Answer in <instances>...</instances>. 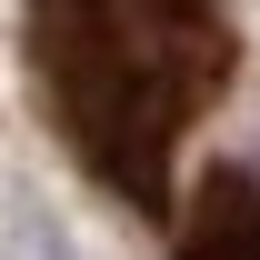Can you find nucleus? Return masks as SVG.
<instances>
[{"instance_id":"1","label":"nucleus","mask_w":260,"mask_h":260,"mask_svg":"<svg viewBox=\"0 0 260 260\" xmlns=\"http://www.w3.org/2000/svg\"><path fill=\"white\" fill-rule=\"evenodd\" d=\"M30 80L80 170L160 220L170 150L230 80L220 0H30Z\"/></svg>"},{"instance_id":"2","label":"nucleus","mask_w":260,"mask_h":260,"mask_svg":"<svg viewBox=\"0 0 260 260\" xmlns=\"http://www.w3.org/2000/svg\"><path fill=\"white\" fill-rule=\"evenodd\" d=\"M180 260H260V170H210L190 200V250Z\"/></svg>"}]
</instances>
